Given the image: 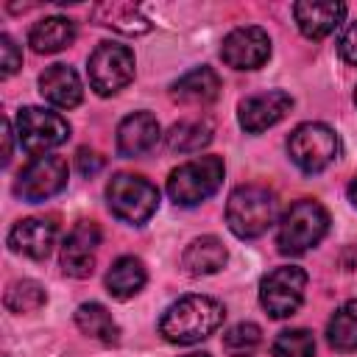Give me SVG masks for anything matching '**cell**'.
I'll use <instances>...</instances> for the list:
<instances>
[{"mask_svg":"<svg viewBox=\"0 0 357 357\" xmlns=\"http://www.w3.org/2000/svg\"><path fill=\"white\" fill-rule=\"evenodd\" d=\"M226 318V310L218 298L212 296H184L178 301H173L162 321H159V335L167 343L176 346H192L206 340L209 335H215L220 329Z\"/></svg>","mask_w":357,"mask_h":357,"instance_id":"6da1fadb","label":"cell"},{"mask_svg":"<svg viewBox=\"0 0 357 357\" xmlns=\"http://www.w3.org/2000/svg\"><path fill=\"white\" fill-rule=\"evenodd\" d=\"M276 220H279V198L273 190L262 184H243L226 201V223L243 240H254L265 234Z\"/></svg>","mask_w":357,"mask_h":357,"instance_id":"7a4b0ae2","label":"cell"},{"mask_svg":"<svg viewBox=\"0 0 357 357\" xmlns=\"http://www.w3.org/2000/svg\"><path fill=\"white\" fill-rule=\"evenodd\" d=\"M329 229V215L326 209L312 201V198H301L296 201L279 220V231H276V245L282 254H304L312 245L321 243V237Z\"/></svg>","mask_w":357,"mask_h":357,"instance_id":"3957f363","label":"cell"},{"mask_svg":"<svg viewBox=\"0 0 357 357\" xmlns=\"http://www.w3.org/2000/svg\"><path fill=\"white\" fill-rule=\"evenodd\" d=\"M223 159L220 156H198L178 165L167 178V195L176 206H195L218 192L223 181Z\"/></svg>","mask_w":357,"mask_h":357,"instance_id":"277c9868","label":"cell"},{"mask_svg":"<svg viewBox=\"0 0 357 357\" xmlns=\"http://www.w3.org/2000/svg\"><path fill=\"white\" fill-rule=\"evenodd\" d=\"M106 201L114 218L131 226H142L159 206V190L145 176L117 173L106 184Z\"/></svg>","mask_w":357,"mask_h":357,"instance_id":"5b68a950","label":"cell"},{"mask_svg":"<svg viewBox=\"0 0 357 357\" xmlns=\"http://www.w3.org/2000/svg\"><path fill=\"white\" fill-rule=\"evenodd\" d=\"M287 153L304 173H321L337 159L340 139L324 123H301L287 139Z\"/></svg>","mask_w":357,"mask_h":357,"instance_id":"8992f818","label":"cell"},{"mask_svg":"<svg viewBox=\"0 0 357 357\" xmlns=\"http://www.w3.org/2000/svg\"><path fill=\"white\" fill-rule=\"evenodd\" d=\"M86 73H89V86L109 98L114 92H120L123 86L131 84L134 78V53L126 45L117 42H100L89 61H86Z\"/></svg>","mask_w":357,"mask_h":357,"instance_id":"52a82bcc","label":"cell"},{"mask_svg":"<svg viewBox=\"0 0 357 357\" xmlns=\"http://www.w3.org/2000/svg\"><path fill=\"white\" fill-rule=\"evenodd\" d=\"M70 126L61 114L39 109V106H25L17 112V139L25 153L31 156H45V151L59 148L67 142Z\"/></svg>","mask_w":357,"mask_h":357,"instance_id":"ba28073f","label":"cell"},{"mask_svg":"<svg viewBox=\"0 0 357 357\" xmlns=\"http://www.w3.org/2000/svg\"><path fill=\"white\" fill-rule=\"evenodd\" d=\"M307 273L296 265L273 268L259 282V304L271 318H290L304 301Z\"/></svg>","mask_w":357,"mask_h":357,"instance_id":"9c48e42d","label":"cell"},{"mask_svg":"<svg viewBox=\"0 0 357 357\" xmlns=\"http://www.w3.org/2000/svg\"><path fill=\"white\" fill-rule=\"evenodd\" d=\"M67 187V162L61 156H33L17 176V184H14V192L22 198V201H45L56 192H61Z\"/></svg>","mask_w":357,"mask_h":357,"instance_id":"30bf717a","label":"cell"},{"mask_svg":"<svg viewBox=\"0 0 357 357\" xmlns=\"http://www.w3.org/2000/svg\"><path fill=\"white\" fill-rule=\"evenodd\" d=\"M268 56H271V36L259 25L234 28L220 45V59L234 70H257L268 61Z\"/></svg>","mask_w":357,"mask_h":357,"instance_id":"8fae6325","label":"cell"},{"mask_svg":"<svg viewBox=\"0 0 357 357\" xmlns=\"http://www.w3.org/2000/svg\"><path fill=\"white\" fill-rule=\"evenodd\" d=\"M100 245V229L92 220H81L73 226L67 240L61 243V271L73 279H86L95 271V254Z\"/></svg>","mask_w":357,"mask_h":357,"instance_id":"7c38bea8","label":"cell"},{"mask_svg":"<svg viewBox=\"0 0 357 357\" xmlns=\"http://www.w3.org/2000/svg\"><path fill=\"white\" fill-rule=\"evenodd\" d=\"M290 109H293V98L282 89H271V92H259V95L240 100L237 120L248 134H259V131L276 126Z\"/></svg>","mask_w":357,"mask_h":357,"instance_id":"4fadbf2b","label":"cell"},{"mask_svg":"<svg viewBox=\"0 0 357 357\" xmlns=\"http://www.w3.org/2000/svg\"><path fill=\"white\" fill-rule=\"evenodd\" d=\"M293 17L298 31L307 39L329 36L346 17V3L340 0H301L293 6Z\"/></svg>","mask_w":357,"mask_h":357,"instance_id":"5bb4252c","label":"cell"},{"mask_svg":"<svg viewBox=\"0 0 357 357\" xmlns=\"http://www.w3.org/2000/svg\"><path fill=\"white\" fill-rule=\"evenodd\" d=\"M56 245V223L47 218H25L11 226L8 231V248L14 254L45 259Z\"/></svg>","mask_w":357,"mask_h":357,"instance_id":"9a60e30c","label":"cell"},{"mask_svg":"<svg viewBox=\"0 0 357 357\" xmlns=\"http://www.w3.org/2000/svg\"><path fill=\"white\" fill-rule=\"evenodd\" d=\"M162 137V128H159V120L151 114V112H134L128 117L120 120L117 126V151L120 156H142L148 153Z\"/></svg>","mask_w":357,"mask_h":357,"instance_id":"2e32d148","label":"cell"},{"mask_svg":"<svg viewBox=\"0 0 357 357\" xmlns=\"http://www.w3.org/2000/svg\"><path fill=\"white\" fill-rule=\"evenodd\" d=\"M39 92L47 103L59 106V109H73L81 103L84 89H81V78L70 64H53L39 75Z\"/></svg>","mask_w":357,"mask_h":357,"instance_id":"e0dca14e","label":"cell"},{"mask_svg":"<svg viewBox=\"0 0 357 357\" xmlns=\"http://www.w3.org/2000/svg\"><path fill=\"white\" fill-rule=\"evenodd\" d=\"M229 254H226V245L212 237V234H204V237H195L184 254H181V268L187 276H209V273H218L223 265H226Z\"/></svg>","mask_w":357,"mask_h":357,"instance_id":"ac0fdd59","label":"cell"},{"mask_svg":"<svg viewBox=\"0 0 357 357\" xmlns=\"http://www.w3.org/2000/svg\"><path fill=\"white\" fill-rule=\"evenodd\" d=\"M92 20L98 25H106L112 31H120L126 36H139L151 31L148 17L134 6V3H120V0H109V3H98L92 8Z\"/></svg>","mask_w":357,"mask_h":357,"instance_id":"d6986e66","label":"cell"},{"mask_svg":"<svg viewBox=\"0 0 357 357\" xmlns=\"http://www.w3.org/2000/svg\"><path fill=\"white\" fill-rule=\"evenodd\" d=\"M218 92H220V78L212 67H195L170 86V95L178 103H209L218 98Z\"/></svg>","mask_w":357,"mask_h":357,"instance_id":"ffe728a7","label":"cell"},{"mask_svg":"<svg viewBox=\"0 0 357 357\" xmlns=\"http://www.w3.org/2000/svg\"><path fill=\"white\" fill-rule=\"evenodd\" d=\"M145 279H148V271H145L142 259H137V257H120L106 271V290H109L112 298L126 301V298L137 296L145 287Z\"/></svg>","mask_w":357,"mask_h":357,"instance_id":"44dd1931","label":"cell"},{"mask_svg":"<svg viewBox=\"0 0 357 357\" xmlns=\"http://www.w3.org/2000/svg\"><path fill=\"white\" fill-rule=\"evenodd\" d=\"M75 39V22L67 17H45L39 22H33L31 33H28V45L36 53H59L67 45H73Z\"/></svg>","mask_w":357,"mask_h":357,"instance_id":"7402d4cb","label":"cell"},{"mask_svg":"<svg viewBox=\"0 0 357 357\" xmlns=\"http://www.w3.org/2000/svg\"><path fill=\"white\" fill-rule=\"evenodd\" d=\"M75 324H78V329H81L86 337L100 340V343H106V346H112V343L120 340V326H117V321H114L112 312H109L103 304H98V301L81 304V307L75 310Z\"/></svg>","mask_w":357,"mask_h":357,"instance_id":"603a6c76","label":"cell"},{"mask_svg":"<svg viewBox=\"0 0 357 357\" xmlns=\"http://www.w3.org/2000/svg\"><path fill=\"white\" fill-rule=\"evenodd\" d=\"M326 340L337 351H354L357 349V298L337 307L326 324Z\"/></svg>","mask_w":357,"mask_h":357,"instance_id":"cb8c5ba5","label":"cell"},{"mask_svg":"<svg viewBox=\"0 0 357 357\" xmlns=\"http://www.w3.org/2000/svg\"><path fill=\"white\" fill-rule=\"evenodd\" d=\"M212 142L209 120H181L167 131V148L176 153H195Z\"/></svg>","mask_w":357,"mask_h":357,"instance_id":"d4e9b609","label":"cell"},{"mask_svg":"<svg viewBox=\"0 0 357 357\" xmlns=\"http://www.w3.org/2000/svg\"><path fill=\"white\" fill-rule=\"evenodd\" d=\"M45 301H47V293H45V287H42L39 282H33V279H20V282H14V284L6 290V307H8L11 312H17V315L36 312V310L45 307Z\"/></svg>","mask_w":357,"mask_h":357,"instance_id":"484cf974","label":"cell"},{"mask_svg":"<svg viewBox=\"0 0 357 357\" xmlns=\"http://www.w3.org/2000/svg\"><path fill=\"white\" fill-rule=\"evenodd\" d=\"M259 343H262V332H259V326L251 324V321L234 324V326L223 335V349H226L231 357H245V354H251Z\"/></svg>","mask_w":357,"mask_h":357,"instance_id":"4316f807","label":"cell"},{"mask_svg":"<svg viewBox=\"0 0 357 357\" xmlns=\"http://www.w3.org/2000/svg\"><path fill=\"white\" fill-rule=\"evenodd\" d=\"M273 357H315V340L307 329H284L273 340Z\"/></svg>","mask_w":357,"mask_h":357,"instance_id":"83f0119b","label":"cell"},{"mask_svg":"<svg viewBox=\"0 0 357 357\" xmlns=\"http://www.w3.org/2000/svg\"><path fill=\"white\" fill-rule=\"evenodd\" d=\"M22 64V53L17 47V42L8 36V33H0V75L8 78L20 70Z\"/></svg>","mask_w":357,"mask_h":357,"instance_id":"f1b7e54d","label":"cell"},{"mask_svg":"<svg viewBox=\"0 0 357 357\" xmlns=\"http://www.w3.org/2000/svg\"><path fill=\"white\" fill-rule=\"evenodd\" d=\"M337 50H340L343 61H349V64L357 67V22H351V25L343 31V36H340V42H337Z\"/></svg>","mask_w":357,"mask_h":357,"instance_id":"f546056e","label":"cell"},{"mask_svg":"<svg viewBox=\"0 0 357 357\" xmlns=\"http://www.w3.org/2000/svg\"><path fill=\"white\" fill-rule=\"evenodd\" d=\"M75 162H78V170H81L84 176H92V173H98V170L103 167V159H100L95 151H86V148L78 151Z\"/></svg>","mask_w":357,"mask_h":357,"instance_id":"4dcf8cb0","label":"cell"},{"mask_svg":"<svg viewBox=\"0 0 357 357\" xmlns=\"http://www.w3.org/2000/svg\"><path fill=\"white\" fill-rule=\"evenodd\" d=\"M11 159V123L3 120V162Z\"/></svg>","mask_w":357,"mask_h":357,"instance_id":"1f68e13d","label":"cell"},{"mask_svg":"<svg viewBox=\"0 0 357 357\" xmlns=\"http://www.w3.org/2000/svg\"><path fill=\"white\" fill-rule=\"evenodd\" d=\"M349 201H351V204L357 206V176H354L351 181H349Z\"/></svg>","mask_w":357,"mask_h":357,"instance_id":"d6a6232c","label":"cell"},{"mask_svg":"<svg viewBox=\"0 0 357 357\" xmlns=\"http://www.w3.org/2000/svg\"><path fill=\"white\" fill-rule=\"evenodd\" d=\"M187 357H209V354H204V351H195V354H187Z\"/></svg>","mask_w":357,"mask_h":357,"instance_id":"836d02e7","label":"cell"},{"mask_svg":"<svg viewBox=\"0 0 357 357\" xmlns=\"http://www.w3.org/2000/svg\"><path fill=\"white\" fill-rule=\"evenodd\" d=\"M354 103H357V89H354Z\"/></svg>","mask_w":357,"mask_h":357,"instance_id":"e575fe53","label":"cell"}]
</instances>
